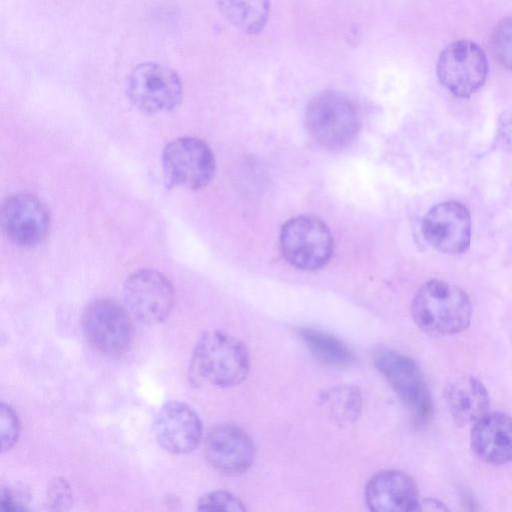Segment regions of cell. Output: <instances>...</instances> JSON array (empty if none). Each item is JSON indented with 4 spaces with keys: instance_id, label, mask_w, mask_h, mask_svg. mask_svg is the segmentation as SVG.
Listing matches in <instances>:
<instances>
[{
    "instance_id": "obj_12",
    "label": "cell",
    "mask_w": 512,
    "mask_h": 512,
    "mask_svg": "<svg viewBox=\"0 0 512 512\" xmlns=\"http://www.w3.org/2000/svg\"><path fill=\"white\" fill-rule=\"evenodd\" d=\"M1 223L12 243L33 247L47 237L50 216L45 205L35 196L15 194L7 197L2 204Z\"/></svg>"
},
{
    "instance_id": "obj_25",
    "label": "cell",
    "mask_w": 512,
    "mask_h": 512,
    "mask_svg": "<svg viewBox=\"0 0 512 512\" xmlns=\"http://www.w3.org/2000/svg\"><path fill=\"white\" fill-rule=\"evenodd\" d=\"M496 139L501 149L512 153V110H507L499 116Z\"/></svg>"
},
{
    "instance_id": "obj_1",
    "label": "cell",
    "mask_w": 512,
    "mask_h": 512,
    "mask_svg": "<svg viewBox=\"0 0 512 512\" xmlns=\"http://www.w3.org/2000/svg\"><path fill=\"white\" fill-rule=\"evenodd\" d=\"M411 314L415 324L431 335H452L467 328L472 315L468 295L438 279L423 284L415 294Z\"/></svg>"
},
{
    "instance_id": "obj_15",
    "label": "cell",
    "mask_w": 512,
    "mask_h": 512,
    "mask_svg": "<svg viewBox=\"0 0 512 512\" xmlns=\"http://www.w3.org/2000/svg\"><path fill=\"white\" fill-rule=\"evenodd\" d=\"M365 501L372 511H418L416 483L405 472L386 469L375 473L365 488Z\"/></svg>"
},
{
    "instance_id": "obj_14",
    "label": "cell",
    "mask_w": 512,
    "mask_h": 512,
    "mask_svg": "<svg viewBox=\"0 0 512 512\" xmlns=\"http://www.w3.org/2000/svg\"><path fill=\"white\" fill-rule=\"evenodd\" d=\"M205 456L209 464L225 475H240L253 464L255 448L250 436L238 426L219 425L205 440Z\"/></svg>"
},
{
    "instance_id": "obj_4",
    "label": "cell",
    "mask_w": 512,
    "mask_h": 512,
    "mask_svg": "<svg viewBox=\"0 0 512 512\" xmlns=\"http://www.w3.org/2000/svg\"><path fill=\"white\" fill-rule=\"evenodd\" d=\"M130 102L148 114L169 112L182 100V83L175 70L156 62L136 66L126 80Z\"/></svg>"
},
{
    "instance_id": "obj_24",
    "label": "cell",
    "mask_w": 512,
    "mask_h": 512,
    "mask_svg": "<svg viewBox=\"0 0 512 512\" xmlns=\"http://www.w3.org/2000/svg\"><path fill=\"white\" fill-rule=\"evenodd\" d=\"M47 498L51 508L67 509L72 503V491L68 482L62 477L51 479L47 487Z\"/></svg>"
},
{
    "instance_id": "obj_8",
    "label": "cell",
    "mask_w": 512,
    "mask_h": 512,
    "mask_svg": "<svg viewBox=\"0 0 512 512\" xmlns=\"http://www.w3.org/2000/svg\"><path fill=\"white\" fill-rule=\"evenodd\" d=\"M436 72L446 90L456 97L465 98L485 83L488 62L478 44L461 39L443 49L437 60Z\"/></svg>"
},
{
    "instance_id": "obj_5",
    "label": "cell",
    "mask_w": 512,
    "mask_h": 512,
    "mask_svg": "<svg viewBox=\"0 0 512 512\" xmlns=\"http://www.w3.org/2000/svg\"><path fill=\"white\" fill-rule=\"evenodd\" d=\"M280 245L284 257L294 267L314 271L324 267L333 253V238L318 218L297 216L282 227Z\"/></svg>"
},
{
    "instance_id": "obj_22",
    "label": "cell",
    "mask_w": 512,
    "mask_h": 512,
    "mask_svg": "<svg viewBox=\"0 0 512 512\" xmlns=\"http://www.w3.org/2000/svg\"><path fill=\"white\" fill-rule=\"evenodd\" d=\"M197 509L201 511H233L242 512L246 508L243 502L232 493L217 490L202 495L197 502Z\"/></svg>"
},
{
    "instance_id": "obj_21",
    "label": "cell",
    "mask_w": 512,
    "mask_h": 512,
    "mask_svg": "<svg viewBox=\"0 0 512 512\" xmlns=\"http://www.w3.org/2000/svg\"><path fill=\"white\" fill-rule=\"evenodd\" d=\"M491 51L502 67L512 71V16L495 26L491 35Z\"/></svg>"
},
{
    "instance_id": "obj_20",
    "label": "cell",
    "mask_w": 512,
    "mask_h": 512,
    "mask_svg": "<svg viewBox=\"0 0 512 512\" xmlns=\"http://www.w3.org/2000/svg\"><path fill=\"white\" fill-rule=\"evenodd\" d=\"M321 405L340 424L357 420L362 408L360 392L348 385H339L325 390L319 397Z\"/></svg>"
},
{
    "instance_id": "obj_18",
    "label": "cell",
    "mask_w": 512,
    "mask_h": 512,
    "mask_svg": "<svg viewBox=\"0 0 512 512\" xmlns=\"http://www.w3.org/2000/svg\"><path fill=\"white\" fill-rule=\"evenodd\" d=\"M222 15L246 34L260 33L268 22L270 0H216Z\"/></svg>"
},
{
    "instance_id": "obj_17",
    "label": "cell",
    "mask_w": 512,
    "mask_h": 512,
    "mask_svg": "<svg viewBox=\"0 0 512 512\" xmlns=\"http://www.w3.org/2000/svg\"><path fill=\"white\" fill-rule=\"evenodd\" d=\"M446 401L454 422L462 426L474 424L488 412L490 406L485 386L472 376L451 384L446 392Z\"/></svg>"
},
{
    "instance_id": "obj_16",
    "label": "cell",
    "mask_w": 512,
    "mask_h": 512,
    "mask_svg": "<svg viewBox=\"0 0 512 512\" xmlns=\"http://www.w3.org/2000/svg\"><path fill=\"white\" fill-rule=\"evenodd\" d=\"M471 447L484 462L502 465L512 461V417L487 412L471 430Z\"/></svg>"
},
{
    "instance_id": "obj_26",
    "label": "cell",
    "mask_w": 512,
    "mask_h": 512,
    "mask_svg": "<svg viewBox=\"0 0 512 512\" xmlns=\"http://www.w3.org/2000/svg\"><path fill=\"white\" fill-rule=\"evenodd\" d=\"M0 504L4 511L26 510L25 505L19 500L17 494L9 488H2Z\"/></svg>"
},
{
    "instance_id": "obj_3",
    "label": "cell",
    "mask_w": 512,
    "mask_h": 512,
    "mask_svg": "<svg viewBox=\"0 0 512 512\" xmlns=\"http://www.w3.org/2000/svg\"><path fill=\"white\" fill-rule=\"evenodd\" d=\"M305 124L319 145L335 150L354 140L360 128V116L349 98L335 91H323L308 102Z\"/></svg>"
},
{
    "instance_id": "obj_23",
    "label": "cell",
    "mask_w": 512,
    "mask_h": 512,
    "mask_svg": "<svg viewBox=\"0 0 512 512\" xmlns=\"http://www.w3.org/2000/svg\"><path fill=\"white\" fill-rule=\"evenodd\" d=\"M20 435V422L14 409L2 402L0 414V438L1 451L10 450L17 442Z\"/></svg>"
},
{
    "instance_id": "obj_7",
    "label": "cell",
    "mask_w": 512,
    "mask_h": 512,
    "mask_svg": "<svg viewBox=\"0 0 512 512\" xmlns=\"http://www.w3.org/2000/svg\"><path fill=\"white\" fill-rule=\"evenodd\" d=\"M373 361L418 425L431 416V398L424 376L414 360L397 351L380 348Z\"/></svg>"
},
{
    "instance_id": "obj_2",
    "label": "cell",
    "mask_w": 512,
    "mask_h": 512,
    "mask_svg": "<svg viewBox=\"0 0 512 512\" xmlns=\"http://www.w3.org/2000/svg\"><path fill=\"white\" fill-rule=\"evenodd\" d=\"M191 362L199 378L224 388L242 383L250 369L246 346L236 337L220 330L201 335L194 347Z\"/></svg>"
},
{
    "instance_id": "obj_19",
    "label": "cell",
    "mask_w": 512,
    "mask_h": 512,
    "mask_svg": "<svg viewBox=\"0 0 512 512\" xmlns=\"http://www.w3.org/2000/svg\"><path fill=\"white\" fill-rule=\"evenodd\" d=\"M299 335L313 356L325 364L348 367L355 361L352 351L341 340L325 331L303 328Z\"/></svg>"
},
{
    "instance_id": "obj_10",
    "label": "cell",
    "mask_w": 512,
    "mask_h": 512,
    "mask_svg": "<svg viewBox=\"0 0 512 512\" xmlns=\"http://www.w3.org/2000/svg\"><path fill=\"white\" fill-rule=\"evenodd\" d=\"M82 326L88 341L108 355L126 351L133 338V324L128 310L113 300L101 299L87 306Z\"/></svg>"
},
{
    "instance_id": "obj_13",
    "label": "cell",
    "mask_w": 512,
    "mask_h": 512,
    "mask_svg": "<svg viewBox=\"0 0 512 512\" xmlns=\"http://www.w3.org/2000/svg\"><path fill=\"white\" fill-rule=\"evenodd\" d=\"M154 433L159 445L173 454H187L198 446L202 423L198 414L181 401L165 403L154 421Z\"/></svg>"
},
{
    "instance_id": "obj_6",
    "label": "cell",
    "mask_w": 512,
    "mask_h": 512,
    "mask_svg": "<svg viewBox=\"0 0 512 512\" xmlns=\"http://www.w3.org/2000/svg\"><path fill=\"white\" fill-rule=\"evenodd\" d=\"M162 170L167 186L198 190L212 180L215 159L203 140L180 137L164 147Z\"/></svg>"
},
{
    "instance_id": "obj_11",
    "label": "cell",
    "mask_w": 512,
    "mask_h": 512,
    "mask_svg": "<svg viewBox=\"0 0 512 512\" xmlns=\"http://www.w3.org/2000/svg\"><path fill=\"white\" fill-rule=\"evenodd\" d=\"M422 233L426 241L439 252H465L471 240L470 212L458 201L439 203L424 217Z\"/></svg>"
},
{
    "instance_id": "obj_9",
    "label": "cell",
    "mask_w": 512,
    "mask_h": 512,
    "mask_svg": "<svg viewBox=\"0 0 512 512\" xmlns=\"http://www.w3.org/2000/svg\"><path fill=\"white\" fill-rule=\"evenodd\" d=\"M123 298L127 310L140 322L158 324L170 314L174 289L170 280L154 269H140L126 279Z\"/></svg>"
}]
</instances>
